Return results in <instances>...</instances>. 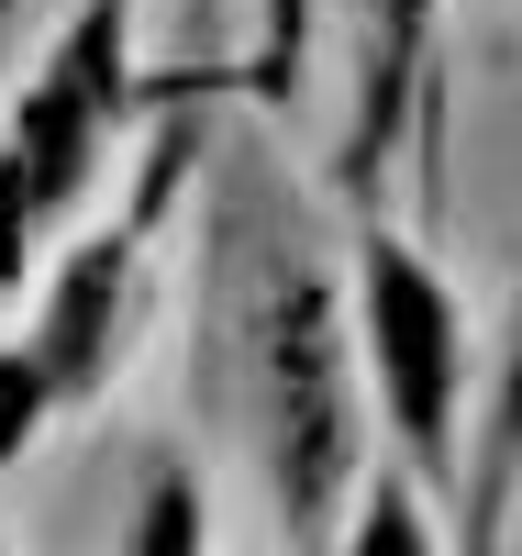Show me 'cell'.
<instances>
[{"label": "cell", "mask_w": 522, "mask_h": 556, "mask_svg": "<svg viewBox=\"0 0 522 556\" xmlns=\"http://www.w3.org/2000/svg\"><path fill=\"white\" fill-rule=\"evenodd\" d=\"M233 356H245L256 379V434H267V479H278V513H290V534L311 545L322 513H334L345 490V356H334V312H322V290L301 267H256L245 301H233Z\"/></svg>", "instance_id": "cell-1"}, {"label": "cell", "mask_w": 522, "mask_h": 556, "mask_svg": "<svg viewBox=\"0 0 522 556\" xmlns=\"http://www.w3.org/2000/svg\"><path fill=\"white\" fill-rule=\"evenodd\" d=\"M112 101H123V0H101V12L56 45V67L34 78L12 146H0V290L23 278L34 235L89 190V156H101V134H112Z\"/></svg>", "instance_id": "cell-2"}, {"label": "cell", "mask_w": 522, "mask_h": 556, "mask_svg": "<svg viewBox=\"0 0 522 556\" xmlns=\"http://www.w3.org/2000/svg\"><path fill=\"white\" fill-rule=\"evenodd\" d=\"M367 356H378V379H390V412H400L411 456H445V412H456V312H445L434 278H422V256L390 245V235L367 245Z\"/></svg>", "instance_id": "cell-3"}, {"label": "cell", "mask_w": 522, "mask_h": 556, "mask_svg": "<svg viewBox=\"0 0 522 556\" xmlns=\"http://www.w3.org/2000/svg\"><path fill=\"white\" fill-rule=\"evenodd\" d=\"M112 301H123V245H89V256L56 278L44 323H34V367L56 379V401L101 379V356H112Z\"/></svg>", "instance_id": "cell-4"}, {"label": "cell", "mask_w": 522, "mask_h": 556, "mask_svg": "<svg viewBox=\"0 0 522 556\" xmlns=\"http://www.w3.org/2000/svg\"><path fill=\"white\" fill-rule=\"evenodd\" d=\"M133 556H201V501H189V479H156L145 513H133Z\"/></svg>", "instance_id": "cell-5"}, {"label": "cell", "mask_w": 522, "mask_h": 556, "mask_svg": "<svg viewBox=\"0 0 522 556\" xmlns=\"http://www.w3.org/2000/svg\"><path fill=\"white\" fill-rule=\"evenodd\" d=\"M356 556H422V523H411V501H378V513H367V534H356Z\"/></svg>", "instance_id": "cell-6"}, {"label": "cell", "mask_w": 522, "mask_h": 556, "mask_svg": "<svg viewBox=\"0 0 522 556\" xmlns=\"http://www.w3.org/2000/svg\"><path fill=\"white\" fill-rule=\"evenodd\" d=\"M290 34H301V0H278V45H290Z\"/></svg>", "instance_id": "cell-7"}, {"label": "cell", "mask_w": 522, "mask_h": 556, "mask_svg": "<svg viewBox=\"0 0 522 556\" xmlns=\"http://www.w3.org/2000/svg\"><path fill=\"white\" fill-rule=\"evenodd\" d=\"M0 12H12V0H0Z\"/></svg>", "instance_id": "cell-8"}]
</instances>
